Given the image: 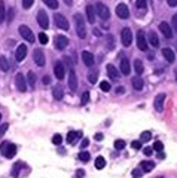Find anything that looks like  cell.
I'll list each match as a JSON object with an SVG mask.
<instances>
[{
	"instance_id": "obj_52",
	"label": "cell",
	"mask_w": 177,
	"mask_h": 178,
	"mask_svg": "<svg viewBox=\"0 0 177 178\" xmlns=\"http://www.w3.org/2000/svg\"><path fill=\"white\" fill-rule=\"evenodd\" d=\"M88 144H89V140H88V138H85L84 141H82V144H80V148H85V147H88Z\"/></svg>"
},
{
	"instance_id": "obj_58",
	"label": "cell",
	"mask_w": 177,
	"mask_h": 178,
	"mask_svg": "<svg viewBox=\"0 0 177 178\" xmlns=\"http://www.w3.org/2000/svg\"><path fill=\"white\" fill-rule=\"evenodd\" d=\"M164 157H165V154H164V153H162V152H159V153H158V159H164Z\"/></svg>"
},
{
	"instance_id": "obj_48",
	"label": "cell",
	"mask_w": 177,
	"mask_h": 178,
	"mask_svg": "<svg viewBox=\"0 0 177 178\" xmlns=\"http://www.w3.org/2000/svg\"><path fill=\"white\" fill-rule=\"evenodd\" d=\"M143 153H144V154H146V156H150L152 153H153V148H152V147H144Z\"/></svg>"
},
{
	"instance_id": "obj_32",
	"label": "cell",
	"mask_w": 177,
	"mask_h": 178,
	"mask_svg": "<svg viewBox=\"0 0 177 178\" xmlns=\"http://www.w3.org/2000/svg\"><path fill=\"white\" fill-rule=\"evenodd\" d=\"M150 136H152V134L149 131H144V132H142V135H140V141H142V143H147V141H150Z\"/></svg>"
},
{
	"instance_id": "obj_54",
	"label": "cell",
	"mask_w": 177,
	"mask_h": 178,
	"mask_svg": "<svg viewBox=\"0 0 177 178\" xmlns=\"http://www.w3.org/2000/svg\"><path fill=\"white\" fill-rule=\"evenodd\" d=\"M133 175H134V178H138L140 175H142V172H140L138 169H134V171H133Z\"/></svg>"
},
{
	"instance_id": "obj_33",
	"label": "cell",
	"mask_w": 177,
	"mask_h": 178,
	"mask_svg": "<svg viewBox=\"0 0 177 178\" xmlns=\"http://www.w3.org/2000/svg\"><path fill=\"white\" fill-rule=\"evenodd\" d=\"M79 159L82 162H89V159H91V154L88 152H80V154H79Z\"/></svg>"
},
{
	"instance_id": "obj_2",
	"label": "cell",
	"mask_w": 177,
	"mask_h": 178,
	"mask_svg": "<svg viewBox=\"0 0 177 178\" xmlns=\"http://www.w3.org/2000/svg\"><path fill=\"white\" fill-rule=\"evenodd\" d=\"M75 24H76V33L80 39H84L86 36V28H85V21L80 14H76L75 15Z\"/></svg>"
},
{
	"instance_id": "obj_55",
	"label": "cell",
	"mask_w": 177,
	"mask_h": 178,
	"mask_svg": "<svg viewBox=\"0 0 177 178\" xmlns=\"http://www.w3.org/2000/svg\"><path fill=\"white\" fill-rule=\"evenodd\" d=\"M43 83H45V85H49V83H51L49 76H45V77H43Z\"/></svg>"
},
{
	"instance_id": "obj_22",
	"label": "cell",
	"mask_w": 177,
	"mask_h": 178,
	"mask_svg": "<svg viewBox=\"0 0 177 178\" xmlns=\"http://www.w3.org/2000/svg\"><path fill=\"white\" fill-rule=\"evenodd\" d=\"M79 136H82V131H77V132H75V131H70V132L67 134V138H66V140H67L68 144H73V143H75Z\"/></svg>"
},
{
	"instance_id": "obj_29",
	"label": "cell",
	"mask_w": 177,
	"mask_h": 178,
	"mask_svg": "<svg viewBox=\"0 0 177 178\" xmlns=\"http://www.w3.org/2000/svg\"><path fill=\"white\" fill-rule=\"evenodd\" d=\"M106 166V159L103 157V156H98L97 159H95V168L97 169H103Z\"/></svg>"
},
{
	"instance_id": "obj_35",
	"label": "cell",
	"mask_w": 177,
	"mask_h": 178,
	"mask_svg": "<svg viewBox=\"0 0 177 178\" xmlns=\"http://www.w3.org/2000/svg\"><path fill=\"white\" fill-rule=\"evenodd\" d=\"M97 76H98V71H97V70H95L94 73L91 71V73L88 74V80H89L91 83H95V82H97Z\"/></svg>"
},
{
	"instance_id": "obj_34",
	"label": "cell",
	"mask_w": 177,
	"mask_h": 178,
	"mask_svg": "<svg viewBox=\"0 0 177 178\" xmlns=\"http://www.w3.org/2000/svg\"><path fill=\"white\" fill-rule=\"evenodd\" d=\"M28 83H30V86H33L34 88V85H36V74H34L33 71H28Z\"/></svg>"
},
{
	"instance_id": "obj_17",
	"label": "cell",
	"mask_w": 177,
	"mask_h": 178,
	"mask_svg": "<svg viewBox=\"0 0 177 178\" xmlns=\"http://www.w3.org/2000/svg\"><path fill=\"white\" fill-rule=\"evenodd\" d=\"M159 30H161V33L164 34L167 39H171V37H173V31H171V28H170V26L167 24V22H161Z\"/></svg>"
},
{
	"instance_id": "obj_12",
	"label": "cell",
	"mask_w": 177,
	"mask_h": 178,
	"mask_svg": "<svg viewBox=\"0 0 177 178\" xmlns=\"http://www.w3.org/2000/svg\"><path fill=\"white\" fill-rule=\"evenodd\" d=\"M164 102H165V93H158L156 98H155V102H153L155 110L161 113V111L164 110Z\"/></svg>"
},
{
	"instance_id": "obj_47",
	"label": "cell",
	"mask_w": 177,
	"mask_h": 178,
	"mask_svg": "<svg viewBox=\"0 0 177 178\" xmlns=\"http://www.w3.org/2000/svg\"><path fill=\"white\" fill-rule=\"evenodd\" d=\"M131 147H133L134 150H140V148H142V141H133V143H131Z\"/></svg>"
},
{
	"instance_id": "obj_36",
	"label": "cell",
	"mask_w": 177,
	"mask_h": 178,
	"mask_svg": "<svg viewBox=\"0 0 177 178\" xmlns=\"http://www.w3.org/2000/svg\"><path fill=\"white\" fill-rule=\"evenodd\" d=\"M115 148H116V150L125 148V141H124V140H116V141H115Z\"/></svg>"
},
{
	"instance_id": "obj_38",
	"label": "cell",
	"mask_w": 177,
	"mask_h": 178,
	"mask_svg": "<svg viewBox=\"0 0 177 178\" xmlns=\"http://www.w3.org/2000/svg\"><path fill=\"white\" fill-rule=\"evenodd\" d=\"M23 166V163L21 162H18V163H15V166H14V169H12V175L14 177H18V174H19V168Z\"/></svg>"
},
{
	"instance_id": "obj_5",
	"label": "cell",
	"mask_w": 177,
	"mask_h": 178,
	"mask_svg": "<svg viewBox=\"0 0 177 178\" xmlns=\"http://www.w3.org/2000/svg\"><path fill=\"white\" fill-rule=\"evenodd\" d=\"M95 10H97V14L100 15L101 19H109L110 18V12H109V8L104 5V3H101L98 2L97 5H95Z\"/></svg>"
},
{
	"instance_id": "obj_40",
	"label": "cell",
	"mask_w": 177,
	"mask_h": 178,
	"mask_svg": "<svg viewBox=\"0 0 177 178\" xmlns=\"http://www.w3.org/2000/svg\"><path fill=\"white\" fill-rule=\"evenodd\" d=\"M100 88H101V91H103V92H109V91H110V83H109V82H101Z\"/></svg>"
},
{
	"instance_id": "obj_62",
	"label": "cell",
	"mask_w": 177,
	"mask_h": 178,
	"mask_svg": "<svg viewBox=\"0 0 177 178\" xmlns=\"http://www.w3.org/2000/svg\"><path fill=\"white\" fill-rule=\"evenodd\" d=\"M176 79H177V73H176Z\"/></svg>"
},
{
	"instance_id": "obj_46",
	"label": "cell",
	"mask_w": 177,
	"mask_h": 178,
	"mask_svg": "<svg viewBox=\"0 0 177 178\" xmlns=\"http://www.w3.org/2000/svg\"><path fill=\"white\" fill-rule=\"evenodd\" d=\"M34 3V0H23V6L24 9H30V6Z\"/></svg>"
},
{
	"instance_id": "obj_41",
	"label": "cell",
	"mask_w": 177,
	"mask_h": 178,
	"mask_svg": "<svg viewBox=\"0 0 177 178\" xmlns=\"http://www.w3.org/2000/svg\"><path fill=\"white\" fill-rule=\"evenodd\" d=\"M61 141H63V138H61L60 134H55V135L52 136V143H54L55 145H60V144H61Z\"/></svg>"
},
{
	"instance_id": "obj_14",
	"label": "cell",
	"mask_w": 177,
	"mask_h": 178,
	"mask_svg": "<svg viewBox=\"0 0 177 178\" xmlns=\"http://www.w3.org/2000/svg\"><path fill=\"white\" fill-rule=\"evenodd\" d=\"M54 73H55V76L58 80H63L64 79V74H66V70H64V65H63V62H57L55 64V67H54Z\"/></svg>"
},
{
	"instance_id": "obj_11",
	"label": "cell",
	"mask_w": 177,
	"mask_h": 178,
	"mask_svg": "<svg viewBox=\"0 0 177 178\" xmlns=\"http://www.w3.org/2000/svg\"><path fill=\"white\" fill-rule=\"evenodd\" d=\"M137 46H138L140 51H146L147 49V40H146L144 33L142 30H138V33H137Z\"/></svg>"
},
{
	"instance_id": "obj_50",
	"label": "cell",
	"mask_w": 177,
	"mask_h": 178,
	"mask_svg": "<svg viewBox=\"0 0 177 178\" xmlns=\"http://www.w3.org/2000/svg\"><path fill=\"white\" fill-rule=\"evenodd\" d=\"M167 3H168L170 8H176L177 6V0H167Z\"/></svg>"
},
{
	"instance_id": "obj_3",
	"label": "cell",
	"mask_w": 177,
	"mask_h": 178,
	"mask_svg": "<svg viewBox=\"0 0 177 178\" xmlns=\"http://www.w3.org/2000/svg\"><path fill=\"white\" fill-rule=\"evenodd\" d=\"M121 42H122V45L125 48H128L131 45V42H133V33H131V30L128 27L122 28V31H121Z\"/></svg>"
},
{
	"instance_id": "obj_51",
	"label": "cell",
	"mask_w": 177,
	"mask_h": 178,
	"mask_svg": "<svg viewBox=\"0 0 177 178\" xmlns=\"http://www.w3.org/2000/svg\"><path fill=\"white\" fill-rule=\"evenodd\" d=\"M107 39H109V48L113 49L115 48V45H113V36H107Z\"/></svg>"
},
{
	"instance_id": "obj_37",
	"label": "cell",
	"mask_w": 177,
	"mask_h": 178,
	"mask_svg": "<svg viewBox=\"0 0 177 178\" xmlns=\"http://www.w3.org/2000/svg\"><path fill=\"white\" fill-rule=\"evenodd\" d=\"M5 21V3L3 0H0V22Z\"/></svg>"
},
{
	"instance_id": "obj_39",
	"label": "cell",
	"mask_w": 177,
	"mask_h": 178,
	"mask_svg": "<svg viewBox=\"0 0 177 178\" xmlns=\"http://www.w3.org/2000/svg\"><path fill=\"white\" fill-rule=\"evenodd\" d=\"M152 148H153V150H155V152H162V150H164V144H162V143H161V141H156V143H155V144H153V147H152Z\"/></svg>"
},
{
	"instance_id": "obj_44",
	"label": "cell",
	"mask_w": 177,
	"mask_h": 178,
	"mask_svg": "<svg viewBox=\"0 0 177 178\" xmlns=\"http://www.w3.org/2000/svg\"><path fill=\"white\" fill-rule=\"evenodd\" d=\"M80 101H82V104H88V101H89V92H84V93H82Z\"/></svg>"
},
{
	"instance_id": "obj_20",
	"label": "cell",
	"mask_w": 177,
	"mask_h": 178,
	"mask_svg": "<svg viewBox=\"0 0 177 178\" xmlns=\"http://www.w3.org/2000/svg\"><path fill=\"white\" fill-rule=\"evenodd\" d=\"M107 74H109V77L112 79V80H118V79H119L118 68L115 67V65H112V64L107 65Z\"/></svg>"
},
{
	"instance_id": "obj_30",
	"label": "cell",
	"mask_w": 177,
	"mask_h": 178,
	"mask_svg": "<svg viewBox=\"0 0 177 178\" xmlns=\"http://www.w3.org/2000/svg\"><path fill=\"white\" fill-rule=\"evenodd\" d=\"M43 3L51 9H57L58 8V0H43Z\"/></svg>"
},
{
	"instance_id": "obj_59",
	"label": "cell",
	"mask_w": 177,
	"mask_h": 178,
	"mask_svg": "<svg viewBox=\"0 0 177 178\" xmlns=\"http://www.w3.org/2000/svg\"><path fill=\"white\" fill-rule=\"evenodd\" d=\"M12 15H14V10H9V21H12Z\"/></svg>"
},
{
	"instance_id": "obj_26",
	"label": "cell",
	"mask_w": 177,
	"mask_h": 178,
	"mask_svg": "<svg viewBox=\"0 0 177 178\" xmlns=\"http://www.w3.org/2000/svg\"><path fill=\"white\" fill-rule=\"evenodd\" d=\"M147 37H149V43H150V45L153 46V48H158V46H159V39H158V36H156V33H153V31H150Z\"/></svg>"
},
{
	"instance_id": "obj_23",
	"label": "cell",
	"mask_w": 177,
	"mask_h": 178,
	"mask_svg": "<svg viewBox=\"0 0 177 178\" xmlns=\"http://www.w3.org/2000/svg\"><path fill=\"white\" fill-rule=\"evenodd\" d=\"M162 55H164V58L167 59L168 62H174V59H176V55H174V52L171 51L170 48H165V49H162Z\"/></svg>"
},
{
	"instance_id": "obj_15",
	"label": "cell",
	"mask_w": 177,
	"mask_h": 178,
	"mask_svg": "<svg viewBox=\"0 0 177 178\" xmlns=\"http://www.w3.org/2000/svg\"><path fill=\"white\" fill-rule=\"evenodd\" d=\"M82 59H84V62H85L86 67H93L94 65V55L89 51L82 52Z\"/></svg>"
},
{
	"instance_id": "obj_10",
	"label": "cell",
	"mask_w": 177,
	"mask_h": 178,
	"mask_svg": "<svg viewBox=\"0 0 177 178\" xmlns=\"http://www.w3.org/2000/svg\"><path fill=\"white\" fill-rule=\"evenodd\" d=\"M68 45V39L66 36H55V48L60 49V51H63V49H66Z\"/></svg>"
},
{
	"instance_id": "obj_49",
	"label": "cell",
	"mask_w": 177,
	"mask_h": 178,
	"mask_svg": "<svg viewBox=\"0 0 177 178\" xmlns=\"http://www.w3.org/2000/svg\"><path fill=\"white\" fill-rule=\"evenodd\" d=\"M76 177H77V178H84L85 177V171L84 169H77V171H76Z\"/></svg>"
},
{
	"instance_id": "obj_43",
	"label": "cell",
	"mask_w": 177,
	"mask_h": 178,
	"mask_svg": "<svg viewBox=\"0 0 177 178\" xmlns=\"http://www.w3.org/2000/svg\"><path fill=\"white\" fill-rule=\"evenodd\" d=\"M147 6V0H137V8L138 9H146Z\"/></svg>"
},
{
	"instance_id": "obj_24",
	"label": "cell",
	"mask_w": 177,
	"mask_h": 178,
	"mask_svg": "<svg viewBox=\"0 0 177 178\" xmlns=\"http://www.w3.org/2000/svg\"><path fill=\"white\" fill-rule=\"evenodd\" d=\"M52 95H54V98L60 101V100H63V97H64V91H63V88L61 86H54V89H52Z\"/></svg>"
},
{
	"instance_id": "obj_13",
	"label": "cell",
	"mask_w": 177,
	"mask_h": 178,
	"mask_svg": "<svg viewBox=\"0 0 177 178\" xmlns=\"http://www.w3.org/2000/svg\"><path fill=\"white\" fill-rule=\"evenodd\" d=\"M33 58H34L36 65H39V67H43V65H45V55H43V52L40 51V49H36V51H34Z\"/></svg>"
},
{
	"instance_id": "obj_56",
	"label": "cell",
	"mask_w": 177,
	"mask_h": 178,
	"mask_svg": "<svg viewBox=\"0 0 177 178\" xmlns=\"http://www.w3.org/2000/svg\"><path fill=\"white\" fill-rule=\"evenodd\" d=\"M95 140H97V141H101V140H103V134H100V132L95 134Z\"/></svg>"
},
{
	"instance_id": "obj_8",
	"label": "cell",
	"mask_w": 177,
	"mask_h": 178,
	"mask_svg": "<svg viewBox=\"0 0 177 178\" xmlns=\"http://www.w3.org/2000/svg\"><path fill=\"white\" fill-rule=\"evenodd\" d=\"M116 15H118L121 19H128L130 17V10H128V6L125 3H119L116 6Z\"/></svg>"
},
{
	"instance_id": "obj_63",
	"label": "cell",
	"mask_w": 177,
	"mask_h": 178,
	"mask_svg": "<svg viewBox=\"0 0 177 178\" xmlns=\"http://www.w3.org/2000/svg\"><path fill=\"white\" fill-rule=\"evenodd\" d=\"M0 119H2V114H0Z\"/></svg>"
},
{
	"instance_id": "obj_61",
	"label": "cell",
	"mask_w": 177,
	"mask_h": 178,
	"mask_svg": "<svg viewBox=\"0 0 177 178\" xmlns=\"http://www.w3.org/2000/svg\"><path fill=\"white\" fill-rule=\"evenodd\" d=\"M156 178H162V177H156Z\"/></svg>"
},
{
	"instance_id": "obj_16",
	"label": "cell",
	"mask_w": 177,
	"mask_h": 178,
	"mask_svg": "<svg viewBox=\"0 0 177 178\" xmlns=\"http://www.w3.org/2000/svg\"><path fill=\"white\" fill-rule=\"evenodd\" d=\"M25 57H27V46H25V45H19L17 48L15 58H17V61H23Z\"/></svg>"
},
{
	"instance_id": "obj_60",
	"label": "cell",
	"mask_w": 177,
	"mask_h": 178,
	"mask_svg": "<svg viewBox=\"0 0 177 178\" xmlns=\"http://www.w3.org/2000/svg\"><path fill=\"white\" fill-rule=\"evenodd\" d=\"M64 3H66V5H68V6H70V5L73 3V0H64Z\"/></svg>"
},
{
	"instance_id": "obj_42",
	"label": "cell",
	"mask_w": 177,
	"mask_h": 178,
	"mask_svg": "<svg viewBox=\"0 0 177 178\" xmlns=\"http://www.w3.org/2000/svg\"><path fill=\"white\" fill-rule=\"evenodd\" d=\"M48 40H49V39H48V36H46L45 33L39 34V42L42 43V45H46V43H48Z\"/></svg>"
},
{
	"instance_id": "obj_21",
	"label": "cell",
	"mask_w": 177,
	"mask_h": 178,
	"mask_svg": "<svg viewBox=\"0 0 177 178\" xmlns=\"http://www.w3.org/2000/svg\"><path fill=\"white\" fill-rule=\"evenodd\" d=\"M130 71H131L130 61H128L126 58H122V61H121V73H122V74H125V76H128V74H130Z\"/></svg>"
},
{
	"instance_id": "obj_1",
	"label": "cell",
	"mask_w": 177,
	"mask_h": 178,
	"mask_svg": "<svg viewBox=\"0 0 177 178\" xmlns=\"http://www.w3.org/2000/svg\"><path fill=\"white\" fill-rule=\"evenodd\" d=\"M0 153L6 157V159H12L17 154V145L9 143V141H3L0 145Z\"/></svg>"
},
{
	"instance_id": "obj_18",
	"label": "cell",
	"mask_w": 177,
	"mask_h": 178,
	"mask_svg": "<svg viewBox=\"0 0 177 178\" xmlns=\"http://www.w3.org/2000/svg\"><path fill=\"white\" fill-rule=\"evenodd\" d=\"M86 19H88V22H91V24L95 22V10H94V5H88V6H86Z\"/></svg>"
},
{
	"instance_id": "obj_27",
	"label": "cell",
	"mask_w": 177,
	"mask_h": 178,
	"mask_svg": "<svg viewBox=\"0 0 177 178\" xmlns=\"http://www.w3.org/2000/svg\"><path fill=\"white\" fill-rule=\"evenodd\" d=\"M134 70H135V73H137L138 76L143 73L144 67H143V62H142L140 59H135V61H134Z\"/></svg>"
},
{
	"instance_id": "obj_31",
	"label": "cell",
	"mask_w": 177,
	"mask_h": 178,
	"mask_svg": "<svg viewBox=\"0 0 177 178\" xmlns=\"http://www.w3.org/2000/svg\"><path fill=\"white\" fill-rule=\"evenodd\" d=\"M0 68H2L3 71H8L9 70V62L5 57H0Z\"/></svg>"
},
{
	"instance_id": "obj_6",
	"label": "cell",
	"mask_w": 177,
	"mask_h": 178,
	"mask_svg": "<svg viewBox=\"0 0 177 178\" xmlns=\"http://www.w3.org/2000/svg\"><path fill=\"white\" fill-rule=\"evenodd\" d=\"M54 19H55V24H57L58 28H61V30H67V28H68V21H67V18L64 17V15H61V14H55V15H54Z\"/></svg>"
},
{
	"instance_id": "obj_25",
	"label": "cell",
	"mask_w": 177,
	"mask_h": 178,
	"mask_svg": "<svg viewBox=\"0 0 177 178\" xmlns=\"http://www.w3.org/2000/svg\"><path fill=\"white\" fill-rule=\"evenodd\" d=\"M133 86H134V89L135 91H142L143 89V86H144V83H143V79L142 77H133Z\"/></svg>"
},
{
	"instance_id": "obj_9",
	"label": "cell",
	"mask_w": 177,
	"mask_h": 178,
	"mask_svg": "<svg viewBox=\"0 0 177 178\" xmlns=\"http://www.w3.org/2000/svg\"><path fill=\"white\" fill-rule=\"evenodd\" d=\"M15 85H17V89L19 92H25L27 91V83H25V77L21 74V73H18L17 76H15Z\"/></svg>"
},
{
	"instance_id": "obj_7",
	"label": "cell",
	"mask_w": 177,
	"mask_h": 178,
	"mask_svg": "<svg viewBox=\"0 0 177 178\" xmlns=\"http://www.w3.org/2000/svg\"><path fill=\"white\" fill-rule=\"evenodd\" d=\"M37 22H39V26L42 27L43 30H48L49 19H48V15H46L45 10H39V14H37Z\"/></svg>"
},
{
	"instance_id": "obj_53",
	"label": "cell",
	"mask_w": 177,
	"mask_h": 178,
	"mask_svg": "<svg viewBox=\"0 0 177 178\" xmlns=\"http://www.w3.org/2000/svg\"><path fill=\"white\" fill-rule=\"evenodd\" d=\"M173 27H174V30H177V14L173 15Z\"/></svg>"
},
{
	"instance_id": "obj_19",
	"label": "cell",
	"mask_w": 177,
	"mask_h": 178,
	"mask_svg": "<svg viewBox=\"0 0 177 178\" xmlns=\"http://www.w3.org/2000/svg\"><path fill=\"white\" fill-rule=\"evenodd\" d=\"M68 88L72 91H75L77 88V77H76V73L73 70H70V76H68Z\"/></svg>"
},
{
	"instance_id": "obj_57",
	"label": "cell",
	"mask_w": 177,
	"mask_h": 178,
	"mask_svg": "<svg viewBox=\"0 0 177 178\" xmlns=\"http://www.w3.org/2000/svg\"><path fill=\"white\" fill-rule=\"evenodd\" d=\"M124 89H125L124 86H119L118 89H116V92H119V93H124Z\"/></svg>"
},
{
	"instance_id": "obj_4",
	"label": "cell",
	"mask_w": 177,
	"mask_h": 178,
	"mask_svg": "<svg viewBox=\"0 0 177 178\" xmlns=\"http://www.w3.org/2000/svg\"><path fill=\"white\" fill-rule=\"evenodd\" d=\"M18 31L23 36V39H25L27 42H30V43H34V34L27 26H19L18 27Z\"/></svg>"
},
{
	"instance_id": "obj_45",
	"label": "cell",
	"mask_w": 177,
	"mask_h": 178,
	"mask_svg": "<svg viewBox=\"0 0 177 178\" xmlns=\"http://www.w3.org/2000/svg\"><path fill=\"white\" fill-rule=\"evenodd\" d=\"M8 128H9V125H8V123H3V125L0 126V138H2V136L5 135V132L8 131Z\"/></svg>"
},
{
	"instance_id": "obj_28",
	"label": "cell",
	"mask_w": 177,
	"mask_h": 178,
	"mask_svg": "<svg viewBox=\"0 0 177 178\" xmlns=\"http://www.w3.org/2000/svg\"><path fill=\"white\" fill-rule=\"evenodd\" d=\"M142 168H143L144 172H150V171L155 168V163L150 160H144L143 163H142Z\"/></svg>"
}]
</instances>
